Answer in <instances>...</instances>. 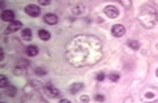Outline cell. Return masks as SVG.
Listing matches in <instances>:
<instances>
[{
  "label": "cell",
  "instance_id": "obj_3",
  "mask_svg": "<svg viewBox=\"0 0 158 103\" xmlns=\"http://www.w3.org/2000/svg\"><path fill=\"white\" fill-rule=\"evenodd\" d=\"M141 99L144 102H153L158 99V87L154 86H148L146 89L142 90L141 92Z\"/></svg>",
  "mask_w": 158,
  "mask_h": 103
},
{
  "label": "cell",
  "instance_id": "obj_30",
  "mask_svg": "<svg viewBox=\"0 0 158 103\" xmlns=\"http://www.w3.org/2000/svg\"><path fill=\"white\" fill-rule=\"evenodd\" d=\"M2 103H4V102H2Z\"/></svg>",
  "mask_w": 158,
  "mask_h": 103
},
{
  "label": "cell",
  "instance_id": "obj_2",
  "mask_svg": "<svg viewBox=\"0 0 158 103\" xmlns=\"http://www.w3.org/2000/svg\"><path fill=\"white\" fill-rule=\"evenodd\" d=\"M138 21L142 24V27H145L148 29L153 28L158 21V13L156 11V8L150 6V4H145L142 6L138 13Z\"/></svg>",
  "mask_w": 158,
  "mask_h": 103
},
{
  "label": "cell",
  "instance_id": "obj_6",
  "mask_svg": "<svg viewBox=\"0 0 158 103\" xmlns=\"http://www.w3.org/2000/svg\"><path fill=\"white\" fill-rule=\"evenodd\" d=\"M111 32H112L113 37H121V36H124L125 34V27L121 25V24H116V25L112 27Z\"/></svg>",
  "mask_w": 158,
  "mask_h": 103
},
{
  "label": "cell",
  "instance_id": "obj_9",
  "mask_svg": "<svg viewBox=\"0 0 158 103\" xmlns=\"http://www.w3.org/2000/svg\"><path fill=\"white\" fill-rule=\"evenodd\" d=\"M21 27H23L21 21L15 20V21H12V23H9V25L7 27V31H6V33H13V32L19 31V29H21Z\"/></svg>",
  "mask_w": 158,
  "mask_h": 103
},
{
  "label": "cell",
  "instance_id": "obj_20",
  "mask_svg": "<svg viewBox=\"0 0 158 103\" xmlns=\"http://www.w3.org/2000/svg\"><path fill=\"white\" fill-rule=\"evenodd\" d=\"M13 74L15 75H23L24 74V69L23 67H15L13 69Z\"/></svg>",
  "mask_w": 158,
  "mask_h": 103
},
{
  "label": "cell",
  "instance_id": "obj_25",
  "mask_svg": "<svg viewBox=\"0 0 158 103\" xmlns=\"http://www.w3.org/2000/svg\"><path fill=\"white\" fill-rule=\"evenodd\" d=\"M95 99L99 101V102H103V101H104V97H102V95H95Z\"/></svg>",
  "mask_w": 158,
  "mask_h": 103
},
{
  "label": "cell",
  "instance_id": "obj_5",
  "mask_svg": "<svg viewBox=\"0 0 158 103\" xmlns=\"http://www.w3.org/2000/svg\"><path fill=\"white\" fill-rule=\"evenodd\" d=\"M25 12H27V15H29V16L37 17V16H40V13H41V8L34 6V4H29V6L25 7Z\"/></svg>",
  "mask_w": 158,
  "mask_h": 103
},
{
  "label": "cell",
  "instance_id": "obj_17",
  "mask_svg": "<svg viewBox=\"0 0 158 103\" xmlns=\"http://www.w3.org/2000/svg\"><path fill=\"white\" fill-rule=\"evenodd\" d=\"M6 94L8 97H15V95H16V89H15L13 86H8L7 90H6Z\"/></svg>",
  "mask_w": 158,
  "mask_h": 103
},
{
  "label": "cell",
  "instance_id": "obj_28",
  "mask_svg": "<svg viewBox=\"0 0 158 103\" xmlns=\"http://www.w3.org/2000/svg\"><path fill=\"white\" fill-rule=\"evenodd\" d=\"M149 103H158V99L157 101H153V102H149Z\"/></svg>",
  "mask_w": 158,
  "mask_h": 103
},
{
  "label": "cell",
  "instance_id": "obj_10",
  "mask_svg": "<svg viewBox=\"0 0 158 103\" xmlns=\"http://www.w3.org/2000/svg\"><path fill=\"white\" fill-rule=\"evenodd\" d=\"M44 21H45L48 25H54V24L58 23V17L54 13H46L44 16Z\"/></svg>",
  "mask_w": 158,
  "mask_h": 103
},
{
  "label": "cell",
  "instance_id": "obj_21",
  "mask_svg": "<svg viewBox=\"0 0 158 103\" xmlns=\"http://www.w3.org/2000/svg\"><path fill=\"white\" fill-rule=\"evenodd\" d=\"M104 78H106V74H104V73H103V71H100V73H99V74L96 75V79H98L99 82L104 81Z\"/></svg>",
  "mask_w": 158,
  "mask_h": 103
},
{
  "label": "cell",
  "instance_id": "obj_7",
  "mask_svg": "<svg viewBox=\"0 0 158 103\" xmlns=\"http://www.w3.org/2000/svg\"><path fill=\"white\" fill-rule=\"evenodd\" d=\"M104 13L110 19H116L118 16V9L116 7H113V6H107L104 8Z\"/></svg>",
  "mask_w": 158,
  "mask_h": 103
},
{
  "label": "cell",
  "instance_id": "obj_23",
  "mask_svg": "<svg viewBox=\"0 0 158 103\" xmlns=\"http://www.w3.org/2000/svg\"><path fill=\"white\" fill-rule=\"evenodd\" d=\"M81 101L83 103H88V101H90V97H87V95H82L81 97Z\"/></svg>",
  "mask_w": 158,
  "mask_h": 103
},
{
  "label": "cell",
  "instance_id": "obj_26",
  "mask_svg": "<svg viewBox=\"0 0 158 103\" xmlns=\"http://www.w3.org/2000/svg\"><path fill=\"white\" fill-rule=\"evenodd\" d=\"M124 103H133V99L131 97H128V98H125V101H124Z\"/></svg>",
  "mask_w": 158,
  "mask_h": 103
},
{
  "label": "cell",
  "instance_id": "obj_22",
  "mask_svg": "<svg viewBox=\"0 0 158 103\" xmlns=\"http://www.w3.org/2000/svg\"><path fill=\"white\" fill-rule=\"evenodd\" d=\"M36 74H38V75H45L46 71L44 70V69H36Z\"/></svg>",
  "mask_w": 158,
  "mask_h": 103
},
{
  "label": "cell",
  "instance_id": "obj_19",
  "mask_svg": "<svg viewBox=\"0 0 158 103\" xmlns=\"http://www.w3.org/2000/svg\"><path fill=\"white\" fill-rule=\"evenodd\" d=\"M110 79L112 82H117L118 79H120V75H118L117 73H111V74H110Z\"/></svg>",
  "mask_w": 158,
  "mask_h": 103
},
{
  "label": "cell",
  "instance_id": "obj_11",
  "mask_svg": "<svg viewBox=\"0 0 158 103\" xmlns=\"http://www.w3.org/2000/svg\"><path fill=\"white\" fill-rule=\"evenodd\" d=\"M21 37H23L24 41H31L33 38V33H32L31 29L25 28V29H23V31H21Z\"/></svg>",
  "mask_w": 158,
  "mask_h": 103
},
{
  "label": "cell",
  "instance_id": "obj_29",
  "mask_svg": "<svg viewBox=\"0 0 158 103\" xmlns=\"http://www.w3.org/2000/svg\"><path fill=\"white\" fill-rule=\"evenodd\" d=\"M156 74H157V77H158V69H157V71H156Z\"/></svg>",
  "mask_w": 158,
  "mask_h": 103
},
{
  "label": "cell",
  "instance_id": "obj_16",
  "mask_svg": "<svg viewBox=\"0 0 158 103\" xmlns=\"http://www.w3.org/2000/svg\"><path fill=\"white\" fill-rule=\"evenodd\" d=\"M128 46H131L133 50H137V49L140 48V42L136 40H128Z\"/></svg>",
  "mask_w": 158,
  "mask_h": 103
},
{
  "label": "cell",
  "instance_id": "obj_8",
  "mask_svg": "<svg viewBox=\"0 0 158 103\" xmlns=\"http://www.w3.org/2000/svg\"><path fill=\"white\" fill-rule=\"evenodd\" d=\"M2 20L3 21H9V23L15 21V12L11 11V9H3V12H2Z\"/></svg>",
  "mask_w": 158,
  "mask_h": 103
},
{
  "label": "cell",
  "instance_id": "obj_14",
  "mask_svg": "<svg viewBox=\"0 0 158 103\" xmlns=\"http://www.w3.org/2000/svg\"><path fill=\"white\" fill-rule=\"evenodd\" d=\"M27 54L31 56V57L37 56V54H38V48H37L36 45H29V46L27 48Z\"/></svg>",
  "mask_w": 158,
  "mask_h": 103
},
{
  "label": "cell",
  "instance_id": "obj_27",
  "mask_svg": "<svg viewBox=\"0 0 158 103\" xmlns=\"http://www.w3.org/2000/svg\"><path fill=\"white\" fill-rule=\"evenodd\" d=\"M58 103H71V102H70V101H67V99H61Z\"/></svg>",
  "mask_w": 158,
  "mask_h": 103
},
{
  "label": "cell",
  "instance_id": "obj_13",
  "mask_svg": "<svg viewBox=\"0 0 158 103\" xmlns=\"http://www.w3.org/2000/svg\"><path fill=\"white\" fill-rule=\"evenodd\" d=\"M85 6L83 4H75L74 6V8H71V12L74 13V15H82L83 12H85Z\"/></svg>",
  "mask_w": 158,
  "mask_h": 103
},
{
  "label": "cell",
  "instance_id": "obj_24",
  "mask_svg": "<svg viewBox=\"0 0 158 103\" xmlns=\"http://www.w3.org/2000/svg\"><path fill=\"white\" fill-rule=\"evenodd\" d=\"M40 4L41 6H48V4H50V2L49 0H40Z\"/></svg>",
  "mask_w": 158,
  "mask_h": 103
},
{
  "label": "cell",
  "instance_id": "obj_4",
  "mask_svg": "<svg viewBox=\"0 0 158 103\" xmlns=\"http://www.w3.org/2000/svg\"><path fill=\"white\" fill-rule=\"evenodd\" d=\"M44 92H45L48 97H50V98H58V97H61V92H59V90L56 89V87L52 86V85H46L45 87H44Z\"/></svg>",
  "mask_w": 158,
  "mask_h": 103
},
{
  "label": "cell",
  "instance_id": "obj_18",
  "mask_svg": "<svg viewBox=\"0 0 158 103\" xmlns=\"http://www.w3.org/2000/svg\"><path fill=\"white\" fill-rule=\"evenodd\" d=\"M8 79L6 75H2L0 77V87H8Z\"/></svg>",
  "mask_w": 158,
  "mask_h": 103
},
{
  "label": "cell",
  "instance_id": "obj_1",
  "mask_svg": "<svg viewBox=\"0 0 158 103\" xmlns=\"http://www.w3.org/2000/svg\"><path fill=\"white\" fill-rule=\"evenodd\" d=\"M103 58L100 40L90 34H79L66 45V60L77 67L91 66Z\"/></svg>",
  "mask_w": 158,
  "mask_h": 103
},
{
  "label": "cell",
  "instance_id": "obj_12",
  "mask_svg": "<svg viewBox=\"0 0 158 103\" xmlns=\"http://www.w3.org/2000/svg\"><path fill=\"white\" fill-rule=\"evenodd\" d=\"M83 87H85V85H83V83H79V82H78V83H73L69 90H70L71 94H77V92H78L79 90H82Z\"/></svg>",
  "mask_w": 158,
  "mask_h": 103
},
{
  "label": "cell",
  "instance_id": "obj_15",
  "mask_svg": "<svg viewBox=\"0 0 158 103\" xmlns=\"http://www.w3.org/2000/svg\"><path fill=\"white\" fill-rule=\"evenodd\" d=\"M38 37L41 38L42 41H48V40H50V33H49L48 31H45V29H40L38 31Z\"/></svg>",
  "mask_w": 158,
  "mask_h": 103
}]
</instances>
